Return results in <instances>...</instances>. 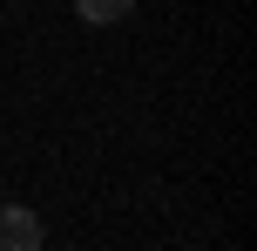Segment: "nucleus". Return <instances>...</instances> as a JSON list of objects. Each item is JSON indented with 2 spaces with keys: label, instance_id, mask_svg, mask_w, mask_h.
<instances>
[{
  "label": "nucleus",
  "instance_id": "nucleus-1",
  "mask_svg": "<svg viewBox=\"0 0 257 251\" xmlns=\"http://www.w3.org/2000/svg\"><path fill=\"white\" fill-rule=\"evenodd\" d=\"M41 217L27 204H0V251H41Z\"/></svg>",
  "mask_w": 257,
  "mask_h": 251
},
{
  "label": "nucleus",
  "instance_id": "nucleus-2",
  "mask_svg": "<svg viewBox=\"0 0 257 251\" xmlns=\"http://www.w3.org/2000/svg\"><path fill=\"white\" fill-rule=\"evenodd\" d=\"M75 14H81L88 27H115V21L136 14V0H75Z\"/></svg>",
  "mask_w": 257,
  "mask_h": 251
}]
</instances>
